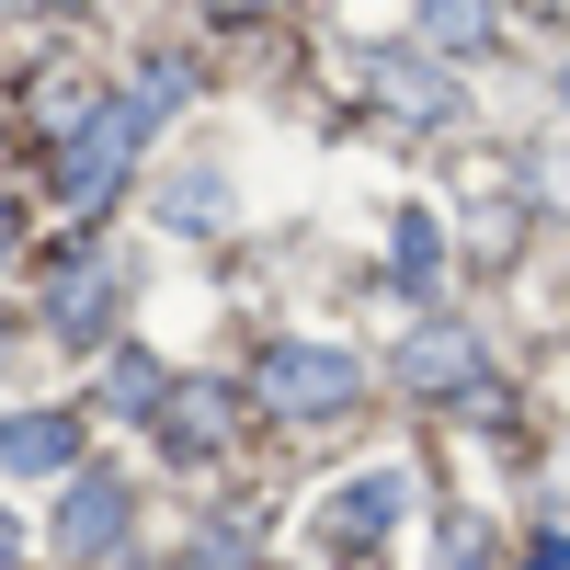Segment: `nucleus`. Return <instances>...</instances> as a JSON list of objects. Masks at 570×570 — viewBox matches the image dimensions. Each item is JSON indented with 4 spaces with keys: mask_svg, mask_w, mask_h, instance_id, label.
Returning a JSON list of instances; mask_svg holds the SVG:
<instances>
[{
    "mask_svg": "<svg viewBox=\"0 0 570 570\" xmlns=\"http://www.w3.org/2000/svg\"><path fill=\"white\" fill-rule=\"evenodd\" d=\"M137 126H149V115H137V104H104V115H91V126L69 137V160H58V183H69L80 206H91V195H104V183L126 171V149H137Z\"/></svg>",
    "mask_w": 570,
    "mask_h": 570,
    "instance_id": "f257e3e1",
    "label": "nucleus"
},
{
    "mask_svg": "<svg viewBox=\"0 0 570 570\" xmlns=\"http://www.w3.org/2000/svg\"><path fill=\"white\" fill-rule=\"evenodd\" d=\"M263 389H274L285 411H343V400H354V354H320V343H285V354L263 365Z\"/></svg>",
    "mask_w": 570,
    "mask_h": 570,
    "instance_id": "f03ea898",
    "label": "nucleus"
},
{
    "mask_svg": "<svg viewBox=\"0 0 570 570\" xmlns=\"http://www.w3.org/2000/svg\"><path fill=\"white\" fill-rule=\"evenodd\" d=\"M400 502H411V480H400V468H365V480H343V502L320 513V537H331V548H365Z\"/></svg>",
    "mask_w": 570,
    "mask_h": 570,
    "instance_id": "7ed1b4c3",
    "label": "nucleus"
},
{
    "mask_svg": "<svg viewBox=\"0 0 570 570\" xmlns=\"http://www.w3.org/2000/svg\"><path fill=\"white\" fill-rule=\"evenodd\" d=\"M69 422L58 411H35V422H0V468H12V480H35V468H69Z\"/></svg>",
    "mask_w": 570,
    "mask_h": 570,
    "instance_id": "20e7f679",
    "label": "nucleus"
},
{
    "mask_svg": "<svg viewBox=\"0 0 570 570\" xmlns=\"http://www.w3.org/2000/svg\"><path fill=\"white\" fill-rule=\"evenodd\" d=\"M115 525H126V491L115 480H80V502L58 513V548L80 559V548H115Z\"/></svg>",
    "mask_w": 570,
    "mask_h": 570,
    "instance_id": "39448f33",
    "label": "nucleus"
},
{
    "mask_svg": "<svg viewBox=\"0 0 570 570\" xmlns=\"http://www.w3.org/2000/svg\"><path fill=\"white\" fill-rule=\"evenodd\" d=\"M422 35H434V46H480L491 35V0H422Z\"/></svg>",
    "mask_w": 570,
    "mask_h": 570,
    "instance_id": "423d86ee",
    "label": "nucleus"
},
{
    "mask_svg": "<svg viewBox=\"0 0 570 570\" xmlns=\"http://www.w3.org/2000/svg\"><path fill=\"white\" fill-rule=\"evenodd\" d=\"M411 376H422V389H456V376H468V343H456V331H434V343H411Z\"/></svg>",
    "mask_w": 570,
    "mask_h": 570,
    "instance_id": "0eeeda50",
    "label": "nucleus"
},
{
    "mask_svg": "<svg viewBox=\"0 0 570 570\" xmlns=\"http://www.w3.org/2000/svg\"><path fill=\"white\" fill-rule=\"evenodd\" d=\"M115 411H126V422H137V411H160V365H149V354H126V365H115Z\"/></svg>",
    "mask_w": 570,
    "mask_h": 570,
    "instance_id": "6e6552de",
    "label": "nucleus"
},
{
    "mask_svg": "<svg viewBox=\"0 0 570 570\" xmlns=\"http://www.w3.org/2000/svg\"><path fill=\"white\" fill-rule=\"evenodd\" d=\"M445 240H434V217H400V274H434Z\"/></svg>",
    "mask_w": 570,
    "mask_h": 570,
    "instance_id": "1a4fd4ad",
    "label": "nucleus"
},
{
    "mask_svg": "<svg viewBox=\"0 0 570 570\" xmlns=\"http://www.w3.org/2000/svg\"><path fill=\"white\" fill-rule=\"evenodd\" d=\"M23 559V525H12V513H0V570H12Z\"/></svg>",
    "mask_w": 570,
    "mask_h": 570,
    "instance_id": "9d476101",
    "label": "nucleus"
},
{
    "mask_svg": "<svg viewBox=\"0 0 570 570\" xmlns=\"http://www.w3.org/2000/svg\"><path fill=\"white\" fill-rule=\"evenodd\" d=\"M0 252H12V228H0Z\"/></svg>",
    "mask_w": 570,
    "mask_h": 570,
    "instance_id": "9b49d317",
    "label": "nucleus"
}]
</instances>
